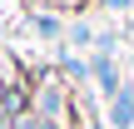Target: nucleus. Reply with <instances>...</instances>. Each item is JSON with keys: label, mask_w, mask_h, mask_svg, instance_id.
<instances>
[{"label": "nucleus", "mask_w": 134, "mask_h": 129, "mask_svg": "<svg viewBox=\"0 0 134 129\" xmlns=\"http://www.w3.org/2000/svg\"><path fill=\"white\" fill-rule=\"evenodd\" d=\"M0 129H10V119H0Z\"/></svg>", "instance_id": "1"}]
</instances>
